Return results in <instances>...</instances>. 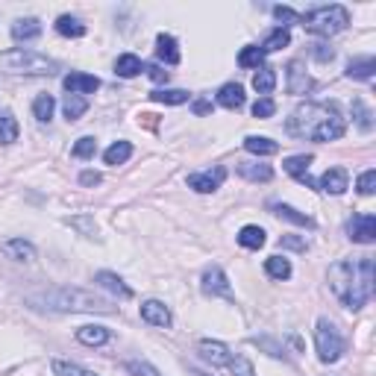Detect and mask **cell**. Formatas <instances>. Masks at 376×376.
I'll list each match as a JSON object with an SVG mask.
<instances>
[{
  "label": "cell",
  "mask_w": 376,
  "mask_h": 376,
  "mask_svg": "<svg viewBox=\"0 0 376 376\" xmlns=\"http://www.w3.org/2000/svg\"><path fill=\"white\" fill-rule=\"evenodd\" d=\"M288 136L308 141H338L344 136V115L338 103H300L285 120Z\"/></svg>",
  "instance_id": "6da1fadb"
},
{
  "label": "cell",
  "mask_w": 376,
  "mask_h": 376,
  "mask_svg": "<svg viewBox=\"0 0 376 376\" xmlns=\"http://www.w3.org/2000/svg\"><path fill=\"white\" fill-rule=\"evenodd\" d=\"M329 288L350 312H359L373 297V259H341L329 267Z\"/></svg>",
  "instance_id": "7a4b0ae2"
},
{
  "label": "cell",
  "mask_w": 376,
  "mask_h": 376,
  "mask_svg": "<svg viewBox=\"0 0 376 376\" xmlns=\"http://www.w3.org/2000/svg\"><path fill=\"white\" fill-rule=\"evenodd\" d=\"M26 306L47 308V312H97V315L115 312V303L109 297H100V294L74 288V285H59V288L26 294Z\"/></svg>",
  "instance_id": "3957f363"
},
{
  "label": "cell",
  "mask_w": 376,
  "mask_h": 376,
  "mask_svg": "<svg viewBox=\"0 0 376 376\" xmlns=\"http://www.w3.org/2000/svg\"><path fill=\"white\" fill-rule=\"evenodd\" d=\"M0 71L3 74H26V77H53L59 71V62L36 50H6L0 53Z\"/></svg>",
  "instance_id": "277c9868"
},
{
  "label": "cell",
  "mask_w": 376,
  "mask_h": 376,
  "mask_svg": "<svg viewBox=\"0 0 376 376\" xmlns=\"http://www.w3.org/2000/svg\"><path fill=\"white\" fill-rule=\"evenodd\" d=\"M303 26L308 33L315 36H338L341 30H347V24H350V12H347L344 6L332 3V6H318L312 12H306V15H300Z\"/></svg>",
  "instance_id": "5b68a950"
},
{
  "label": "cell",
  "mask_w": 376,
  "mask_h": 376,
  "mask_svg": "<svg viewBox=\"0 0 376 376\" xmlns=\"http://www.w3.org/2000/svg\"><path fill=\"white\" fill-rule=\"evenodd\" d=\"M315 350H318L320 361H327V365L338 361L341 353H344V338H341V332L335 329V324H332L329 318H318V327H315Z\"/></svg>",
  "instance_id": "8992f818"
},
{
  "label": "cell",
  "mask_w": 376,
  "mask_h": 376,
  "mask_svg": "<svg viewBox=\"0 0 376 376\" xmlns=\"http://www.w3.org/2000/svg\"><path fill=\"white\" fill-rule=\"evenodd\" d=\"M200 288L209 297H233V288H230V279L221 271L218 265H209L203 271V279H200Z\"/></svg>",
  "instance_id": "52a82bcc"
},
{
  "label": "cell",
  "mask_w": 376,
  "mask_h": 376,
  "mask_svg": "<svg viewBox=\"0 0 376 376\" xmlns=\"http://www.w3.org/2000/svg\"><path fill=\"white\" fill-rule=\"evenodd\" d=\"M226 180V168H212V171H200V173H188V188H194L200 194H212L218 191Z\"/></svg>",
  "instance_id": "ba28073f"
},
{
  "label": "cell",
  "mask_w": 376,
  "mask_h": 376,
  "mask_svg": "<svg viewBox=\"0 0 376 376\" xmlns=\"http://www.w3.org/2000/svg\"><path fill=\"white\" fill-rule=\"evenodd\" d=\"M347 230H350V238L356 241V244H373L376 241V218L370 212H361L350 221Z\"/></svg>",
  "instance_id": "9c48e42d"
},
{
  "label": "cell",
  "mask_w": 376,
  "mask_h": 376,
  "mask_svg": "<svg viewBox=\"0 0 376 376\" xmlns=\"http://www.w3.org/2000/svg\"><path fill=\"white\" fill-rule=\"evenodd\" d=\"M197 350H200V356H203L212 368H224V365H230L233 361V353H230V347H226L224 341H200L197 344Z\"/></svg>",
  "instance_id": "30bf717a"
},
{
  "label": "cell",
  "mask_w": 376,
  "mask_h": 376,
  "mask_svg": "<svg viewBox=\"0 0 376 376\" xmlns=\"http://www.w3.org/2000/svg\"><path fill=\"white\" fill-rule=\"evenodd\" d=\"M312 162H315L312 153H300V156H288L285 162H282V168H285L297 182H303V185H308V188H318L315 180L308 177V165H312Z\"/></svg>",
  "instance_id": "8fae6325"
},
{
  "label": "cell",
  "mask_w": 376,
  "mask_h": 376,
  "mask_svg": "<svg viewBox=\"0 0 376 376\" xmlns=\"http://www.w3.org/2000/svg\"><path fill=\"white\" fill-rule=\"evenodd\" d=\"M315 185H318V191L344 194L347 185H350V180H347V171H344V168H329V171H324V177H320Z\"/></svg>",
  "instance_id": "7c38bea8"
},
{
  "label": "cell",
  "mask_w": 376,
  "mask_h": 376,
  "mask_svg": "<svg viewBox=\"0 0 376 376\" xmlns=\"http://www.w3.org/2000/svg\"><path fill=\"white\" fill-rule=\"evenodd\" d=\"M141 318L147 320L150 327H171V308L162 300H144L141 303Z\"/></svg>",
  "instance_id": "4fadbf2b"
},
{
  "label": "cell",
  "mask_w": 376,
  "mask_h": 376,
  "mask_svg": "<svg viewBox=\"0 0 376 376\" xmlns=\"http://www.w3.org/2000/svg\"><path fill=\"white\" fill-rule=\"evenodd\" d=\"M62 86L68 88V94H91V91H97L100 88V79L97 77H91V74H79V71H74V74H68L62 79Z\"/></svg>",
  "instance_id": "5bb4252c"
},
{
  "label": "cell",
  "mask_w": 376,
  "mask_h": 376,
  "mask_svg": "<svg viewBox=\"0 0 376 376\" xmlns=\"http://www.w3.org/2000/svg\"><path fill=\"white\" fill-rule=\"evenodd\" d=\"M285 77H288V91L291 94H308L312 91V77L306 74V68H303V62H291L288 68H285Z\"/></svg>",
  "instance_id": "9a60e30c"
},
{
  "label": "cell",
  "mask_w": 376,
  "mask_h": 376,
  "mask_svg": "<svg viewBox=\"0 0 376 376\" xmlns=\"http://www.w3.org/2000/svg\"><path fill=\"white\" fill-rule=\"evenodd\" d=\"M94 282H97L100 288L112 291L115 297H120V300H130V297H132V288H130L127 282L120 279L118 274H112V271H100V274H94Z\"/></svg>",
  "instance_id": "2e32d148"
},
{
  "label": "cell",
  "mask_w": 376,
  "mask_h": 376,
  "mask_svg": "<svg viewBox=\"0 0 376 376\" xmlns=\"http://www.w3.org/2000/svg\"><path fill=\"white\" fill-rule=\"evenodd\" d=\"M156 56L162 59L165 65H180V45H177V38L168 36V33H159L156 36Z\"/></svg>",
  "instance_id": "e0dca14e"
},
{
  "label": "cell",
  "mask_w": 376,
  "mask_h": 376,
  "mask_svg": "<svg viewBox=\"0 0 376 376\" xmlns=\"http://www.w3.org/2000/svg\"><path fill=\"white\" fill-rule=\"evenodd\" d=\"M235 171L250 182H271L274 180V168L265 162H238Z\"/></svg>",
  "instance_id": "ac0fdd59"
},
{
  "label": "cell",
  "mask_w": 376,
  "mask_h": 376,
  "mask_svg": "<svg viewBox=\"0 0 376 376\" xmlns=\"http://www.w3.org/2000/svg\"><path fill=\"white\" fill-rule=\"evenodd\" d=\"M42 36V21L38 18H18L12 24V38L15 42H36Z\"/></svg>",
  "instance_id": "d6986e66"
},
{
  "label": "cell",
  "mask_w": 376,
  "mask_h": 376,
  "mask_svg": "<svg viewBox=\"0 0 376 376\" xmlns=\"http://www.w3.org/2000/svg\"><path fill=\"white\" fill-rule=\"evenodd\" d=\"M3 253L9 259H15V262H33L36 259V247L30 244V241H24V238L3 241Z\"/></svg>",
  "instance_id": "ffe728a7"
},
{
  "label": "cell",
  "mask_w": 376,
  "mask_h": 376,
  "mask_svg": "<svg viewBox=\"0 0 376 376\" xmlns=\"http://www.w3.org/2000/svg\"><path fill=\"white\" fill-rule=\"evenodd\" d=\"M218 103L224 106V109H241V106H244V88H241L238 83H226V86H221V91H218Z\"/></svg>",
  "instance_id": "44dd1931"
},
{
  "label": "cell",
  "mask_w": 376,
  "mask_h": 376,
  "mask_svg": "<svg viewBox=\"0 0 376 376\" xmlns=\"http://www.w3.org/2000/svg\"><path fill=\"white\" fill-rule=\"evenodd\" d=\"M141 71H144V65H141V59L136 56V53H124V56H118V62H115V74L124 77V79L139 77Z\"/></svg>",
  "instance_id": "7402d4cb"
},
{
  "label": "cell",
  "mask_w": 376,
  "mask_h": 376,
  "mask_svg": "<svg viewBox=\"0 0 376 376\" xmlns=\"http://www.w3.org/2000/svg\"><path fill=\"white\" fill-rule=\"evenodd\" d=\"M271 212L276 214V218H282V221H291V224H297V226H315V221L308 218V214L297 212V209L288 206V203H271Z\"/></svg>",
  "instance_id": "603a6c76"
},
{
  "label": "cell",
  "mask_w": 376,
  "mask_h": 376,
  "mask_svg": "<svg viewBox=\"0 0 376 376\" xmlns=\"http://www.w3.org/2000/svg\"><path fill=\"white\" fill-rule=\"evenodd\" d=\"M77 338H79V344H86V347H100V344L109 341V329L88 324V327H79L77 329Z\"/></svg>",
  "instance_id": "cb8c5ba5"
},
{
  "label": "cell",
  "mask_w": 376,
  "mask_h": 376,
  "mask_svg": "<svg viewBox=\"0 0 376 376\" xmlns=\"http://www.w3.org/2000/svg\"><path fill=\"white\" fill-rule=\"evenodd\" d=\"M373 71H376L373 56H359V59H350V65H347V77L350 79H373Z\"/></svg>",
  "instance_id": "d4e9b609"
},
{
  "label": "cell",
  "mask_w": 376,
  "mask_h": 376,
  "mask_svg": "<svg viewBox=\"0 0 376 376\" xmlns=\"http://www.w3.org/2000/svg\"><path fill=\"white\" fill-rule=\"evenodd\" d=\"M238 244H241V247H247V250H259V247L265 244V230H262V226H256V224L241 226Z\"/></svg>",
  "instance_id": "484cf974"
},
{
  "label": "cell",
  "mask_w": 376,
  "mask_h": 376,
  "mask_svg": "<svg viewBox=\"0 0 376 376\" xmlns=\"http://www.w3.org/2000/svg\"><path fill=\"white\" fill-rule=\"evenodd\" d=\"M18 118L12 115L9 109L0 112V144H12V141H18Z\"/></svg>",
  "instance_id": "4316f807"
},
{
  "label": "cell",
  "mask_w": 376,
  "mask_h": 376,
  "mask_svg": "<svg viewBox=\"0 0 376 376\" xmlns=\"http://www.w3.org/2000/svg\"><path fill=\"white\" fill-rule=\"evenodd\" d=\"M56 33L65 36V38H83L86 36V24L79 21V18H74V15H59Z\"/></svg>",
  "instance_id": "83f0119b"
},
{
  "label": "cell",
  "mask_w": 376,
  "mask_h": 376,
  "mask_svg": "<svg viewBox=\"0 0 376 376\" xmlns=\"http://www.w3.org/2000/svg\"><path fill=\"white\" fill-rule=\"evenodd\" d=\"M244 147L253 156H274V153H279V144L271 141V139H265V136H247Z\"/></svg>",
  "instance_id": "f1b7e54d"
},
{
  "label": "cell",
  "mask_w": 376,
  "mask_h": 376,
  "mask_svg": "<svg viewBox=\"0 0 376 376\" xmlns=\"http://www.w3.org/2000/svg\"><path fill=\"white\" fill-rule=\"evenodd\" d=\"M288 45H291V33L285 30V26H274V30L267 33L262 50L265 53H274V50H282V47H288Z\"/></svg>",
  "instance_id": "f546056e"
},
{
  "label": "cell",
  "mask_w": 376,
  "mask_h": 376,
  "mask_svg": "<svg viewBox=\"0 0 376 376\" xmlns=\"http://www.w3.org/2000/svg\"><path fill=\"white\" fill-rule=\"evenodd\" d=\"M191 94L182 91V88H159V91H150V100L156 103H168V106H180V103H188Z\"/></svg>",
  "instance_id": "4dcf8cb0"
},
{
  "label": "cell",
  "mask_w": 376,
  "mask_h": 376,
  "mask_svg": "<svg viewBox=\"0 0 376 376\" xmlns=\"http://www.w3.org/2000/svg\"><path fill=\"white\" fill-rule=\"evenodd\" d=\"M53 109H56V100H53V94H38L36 103H33V115L38 124H47L53 118Z\"/></svg>",
  "instance_id": "1f68e13d"
},
{
  "label": "cell",
  "mask_w": 376,
  "mask_h": 376,
  "mask_svg": "<svg viewBox=\"0 0 376 376\" xmlns=\"http://www.w3.org/2000/svg\"><path fill=\"white\" fill-rule=\"evenodd\" d=\"M86 109H88V100L79 97V94H68L65 103H62V112H65V118H68V120H79L86 115Z\"/></svg>",
  "instance_id": "d6a6232c"
},
{
  "label": "cell",
  "mask_w": 376,
  "mask_h": 376,
  "mask_svg": "<svg viewBox=\"0 0 376 376\" xmlns=\"http://www.w3.org/2000/svg\"><path fill=\"white\" fill-rule=\"evenodd\" d=\"M130 156H132V144H130V141H115V144L109 147V150L103 153L106 165H124Z\"/></svg>",
  "instance_id": "836d02e7"
},
{
  "label": "cell",
  "mask_w": 376,
  "mask_h": 376,
  "mask_svg": "<svg viewBox=\"0 0 376 376\" xmlns=\"http://www.w3.org/2000/svg\"><path fill=\"white\" fill-rule=\"evenodd\" d=\"M265 271H267V276L271 279H288L291 276V262L285 259V256H271L265 262Z\"/></svg>",
  "instance_id": "e575fe53"
},
{
  "label": "cell",
  "mask_w": 376,
  "mask_h": 376,
  "mask_svg": "<svg viewBox=\"0 0 376 376\" xmlns=\"http://www.w3.org/2000/svg\"><path fill=\"white\" fill-rule=\"evenodd\" d=\"M53 373L56 376H97L94 370L77 365V361H65V359H53Z\"/></svg>",
  "instance_id": "d590c367"
},
{
  "label": "cell",
  "mask_w": 376,
  "mask_h": 376,
  "mask_svg": "<svg viewBox=\"0 0 376 376\" xmlns=\"http://www.w3.org/2000/svg\"><path fill=\"white\" fill-rule=\"evenodd\" d=\"M253 88L267 97V94L276 88V71H274V68H259L256 77H253Z\"/></svg>",
  "instance_id": "8d00e7d4"
},
{
  "label": "cell",
  "mask_w": 376,
  "mask_h": 376,
  "mask_svg": "<svg viewBox=\"0 0 376 376\" xmlns=\"http://www.w3.org/2000/svg\"><path fill=\"white\" fill-rule=\"evenodd\" d=\"M262 62H265V50L262 47H244L238 53V65L241 68H262Z\"/></svg>",
  "instance_id": "74e56055"
},
{
  "label": "cell",
  "mask_w": 376,
  "mask_h": 376,
  "mask_svg": "<svg viewBox=\"0 0 376 376\" xmlns=\"http://www.w3.org/2000/svg\"><path fill=\"white\" fill-rule=\"evenodd\" d=\"M353 118H356V124H359V130H365V132H370L373 130V112L368 109L365 103H361L359 97L353 100Z\"/></svg>",
  "instance_id": "f35d334b"
},
{
  "label": "cell",
  "mask_w": 376,
  "mask_h": 376,
  "mask_svg": "<svg viewBox=\"0 0 376 376\" xmlns=\"http://www.w3.org/2000/svg\"><path fill=\"white\" fill-rule=\"evenodd\" d=\"M94 150H97V141H94L91 136H83V139H79V141L74 144V150H71V153H74L77 159H91V156H94Z\"/></svg>",
  "instance_id": "ab89813d"
},
{
  "label": "cell",
  "mask_w": 376,
  "mask_h": 376,
  "mask_svg": "<svg viewBox=\"0 0 376 376\" xmlns=\"http://www.w3.org/2000/svg\"><path fill=\"white\" fill-rule=\"evenodd\" d=\"M226 368L233 370V376H256V370H253V365H250L244 356H233V361Z\"/></svg>",
  "instance_id": "60d3db41"
},
{
  "label": "cell",
  "mask_w": 376,
  "mask_h": 376,
  "mask_svg": "<svg viewBox=\"0 0 376 376\" xmlns=\"http://www.w3.org/2000/svg\"><path fill=\"white\" fill-rule=\"evenodd\" d=\"M274 112H276L274 97H259L256 103H253V118H271Z\"/></svg>",
  "instance_id": "b9f144b4"
},
{
  "label": "cell",
  "mask_w": 376,
  "mask_h": 376,
  "mask_svg": "<svg viewBox=\"0 0 376 376\" xmlns=\"http://www.w3.org/2000/svg\"><path fill=\"white\" fill-rule=\"evenodd\" d=\"M373 191H376V171H373V168H368V171L359 177V194L370 197Z\"/></svg>",
  "instance_id": "7bdbcfd3"
},
{
  "label": "cell",
  "mask_w": 376,
  "mask_h": 376,
  "mask_svg": "<svg viewBox=\"0 0 376 376\" xmlns=\"http://www.w3.org/2000/svg\"><path fill=\"white\" fill-rule=\"evenodd\" d=\"M127 370L136 376H159V370L153 365H147V361H127Z\"/></svg>",
  "instance_id": "ee69618b"
},
{
  "label": "cell",
  "mask_w": 376,
  "mask_h": 376,
  "mask_svg": "<svg viewBox=\"0 0 376 376\" xmlns=\"http://www.w3.org/2000/svg\"><path fill=\"white\" fill-rule=\"evenodd\" d=\"M274 18H276V21H285V24H282L285 30H288L291 21H300V15H297V12H294L291 6H274Z\"/></svg>",
  "instance_id": "f6af8a7d"
},
{
  "label": "cell",
  "mask_w": 376,
  "mask_h": 376,
  "mask_svg": "<svg viewBox=\"0 0 376 376\" xmlns=\"http://www.w3.org/2000/svg\"><path fill=\"white\" fill-rule=\"evenodd\" d=\"M253 344H256V347H265V350H267V353H271L274 359H282V353H285V350H282V347H279V344H274V341H267V338H253Z\"/></svg>",
  "instance_id": "bcb514c9"
},
{
  "label": "cell",
  "mask_w": 376,
  "mask_h": 376,
  "mask_svg": "<svg viewBox=\"0 0 376 376\" xmlns=\"http://www.w3.org/2000/svg\"><path fill=\"white\" fill-rule=\"evenodd\" d=\"M147 77L153 79V83H168V71H162V65H147Z\"/></svg>",
  "instance_id": "7dc6e473"
},
{
  "label": "cell",
  "mask_w": 376,
  "mask_h": 376,
  "mask_svg": "<svg viewBox=\"0 0 376 376\" xmlns=\"http://www.w3.org/2000/svg\"><path fill=\"white\" fill-rule=\"evenodd\" d=\"M71 226H77V230H83L86 235H94V233H97V226H94V221H91V218H74V221H71Z\"/></svg>",
  "instance_id": "c3c4849f"
},
{
  "label": "cell",
  "mask_w": 376,
  "mask_h": 376,
  "mask_svg": "<svg viewBox=\"0 0 376 376\" xmlns=\"http://www.w3.org/2000/svg\"><path fill=\"white\" fill-rule=\"evenodd\" d=\"M282 247H291V250H306V241H303V238H294V235H282Z\"/></svg>",
  "instance_id": "681fc988"
},
{
  "label": "cell",
  "mask_w": 376,
  "mask_h": 376,
  "mask_svg": "<svg viewBox=\"0 0 376 376\" xmlns=\"http://www.w3.org/2000/svg\"><path fill=\"white\" fill-rule=\"evenodd\" d=\"M103 177H100V173L97 171H83V173H79V182H83V185H97Z\"/></svg>",
  "instance_id": "f907efd6"
},
{
  "label": "cell",
  "mask_w": 376,
  "mask_h": 376,
  "mask_svg": "<svg viewBox=\"0 0 376 376\" xmlns=\"http://www.w3.org/2000/svg\"><path fill=\"white\" fill-rule=\"evenodd\" d=\"M312 53H315V56H318L320 62H329V59L335 56L332 50H327V45H312Z\"/></svg>",
  "instance_id": "816d5d0a"
},
{
  "label": "cell",
  "mask_w": 376,
  "mask_h": 376,
  "mask_svg": "<svg viewBox=\"0 0 376 376\" xmlns=\"http://www.w3.org/2000/svg\"><path fill=\"white\" fill-rule=\"evenodd\" d=\"M194 112H197V115H206V112H212V103H206V100H197V103H194Z\"/></svg>",
  "instance_id": "f5cc1de1"
},
{
  "label": "cell",
  "mask_w": 376,
  "mask_h": 376,
  "mask_svg": "<svg viewBox=\"0 0 376 376\" xmlns=\"http://www.w3.org/2000/svg\"><path fill=\"white\" fill-rule=\"evenodd\" d=\"M191 376H209V373H203V370H191Z\"/></svg>",
  "instance_id": "db71d44e"
}]
</instances>
